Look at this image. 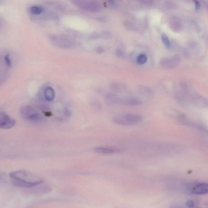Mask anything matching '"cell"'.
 <instances>
[{"instance_id": "1", "label": "cell", "mask_w": 208, "mask_h": 208, "mask_svg": "<svg viewBox=\"0 0 208 208\" xmlns=\"http://www.w3.org/2000/svg\"><path fill=\"white\" fill-rule=\"evenodd\" d=\"M10 176L13 184L24 188L35 187L43 181L40 177L26 170L15 171L10 173Z\"/></svg>"}, {"instance_id": "7", "label": "cell", "mask_w": 208, "mask_h": 208, "mask_svg": "<svg viewBox=\"0 0 208 208\" xmlns=\"http://www.w3.org/2000/svg\"><path fill=\"white\" fill-rule=\"evenodd\" d=\"M122 99L119 96L113 93H109L105 96V102L108 106H114V105H121Z\"/></svg>"}, {"instance_id": "3", "label": "cell", "mask_w": 208, "mask_h": 208, "mask_svg": "<svg viewBox=\"0 0 208 208\" xmlns=\"http://www.w3.org/2000/svg\"><path fill=\"white\" fill-rule=\"evenodd\" d=\"M20 113L23 118L29 121L39 122L42 119V115L31 106H25L22 108Z\"/></svg>"}, {"instance_id": "4", "label": "cell", "mask_w": 208, "mask_h": 208, "mask_svg": "<svg viewBox=\"0 0 208 208\" xmlns=\"http://www.w3.org/2000/svg\"><path fill=\"white\" fill-rule=\"evenodd\" d=\"M188 192L192 194L204 195L208 193V183H196L188 185Z\"/></svg>"}, {"instance_id": "8", "label": "cell", "mask_w": 208, "mask_h": 208, "mask_svg": "<svg viewBox=\"0 0 208 208\" xmlns=\"http://www.w3.org/2000/svg\"><path fill=\"white\" fill-rule=\"evenodd\" d=\"M142 101L136 98L129 97L122 99L121 105L127 106H137L142 105Z\"/></svg>"}, {"instance_id": "15", "label": "cell", "mask_w": 208, "mask_h": 208, "mask_svg": "<svg viewBox=\"0 0 208 208\" xmlns=\"http://www.w3.org/2000/svg\"><path fill=\"white\" fill-rule=\"evenodd\" d=\"M186 205L189 208H192L194 206V202L192 200H188L186 202Z\"/></svg>"}, {"instance_id": "10", "label": "cell", "mask_w": 208, "mask_h": 208, "mask_svg": "<svg viewBox=\"0 0 208 208\" xmlns=\"http://www.w3.org/2000/svg\"><path fill=\"white\" fill-rule=\"evenodd\" d=\"M44 10V8L42 6H32L30 8V11L32 14L34 15H40Z\"/></svg>"}, {"instance_id": "2", "label": "cell", "mask_w": 208, "mask_h": 208, "mask_svg": "<svg viewBox=\"0 0 208 208\" xmlns=\"http://www.w3.org/2000/svg\"><path fill=\"white\" fill-rule=\"evenodd\" d=\"M142 120L143 118L139 114H127L115 117L113 122L118 125L130 126L139 124Z\"/></svg>"}, {"instance_id": "5", "label": "cell", "mask_w": 208, "mask_h": 208, "mask_svg": "<svg viewBox=\"0 0 208 208\" xmlns=\"http://www.w3.org/2000/svg\"><path fill=\"white\" fill-rule=\"evenodd\" d=\"M16 124V121L5 112L0 113V128L7 129L12 128Z\"/></svg>"}, {"instance_id": "6", "label": "cell", "mask_w": 208, "mask_h": 208, "mask_svg": "<svg viewBox=\"0 0 208 208\" xmlns=\"http://www.w3.org/2000/svg\"><path fill=\"white\" fill-rule=\"evenodd\" d=\"M94 151L97 153L102 155H111L119 153L122 152L120 149L117 148L107 146H96L94 148Z\"/></svg>"}, {"instance_id": "12", "label": "cell", "mask_w": 208, "mask_h": 208, "mask_svg": "<svg viewBox=\"0 0 208 208\" xmlns=\"http://www.w3.org/2000/svg\"><path fill=\"white\" fill-rule=\"evenodd\" d=\"M162 41L167 48H169L170 47V42L169 41V38L165 34H163L161 36Z\"/></svg>"}, {"instance_id": "9", "label": "cell", "mask_w": 208, "mask_h": 208, "mask_svg": "<svg viewBox=\"0 0 208 208\" xmlns=\"http://www.w3.org/2000/svg\"><path fill=\"white\" fill-rule=\"evenodd\" d=\"M44 95L46 99L48 101H52L55 98L54 90L52 87L48 86L45 88L44 91Z\"/></svg>"}, {"instance_id": "13", "label": "cell", "mask_w": 208, "mask_h": 208, "mask_svg": "<svg viewBox=\"0 0 208 208\" xmlns=\"http://www.w3.org/2000/svg\"><path fill=\"white\" fill-rule=\"evenodd\" d=\"M141 94L146 96H150L152 95V91L148 89L143 88L141 89Z\"/></svg>"}, {"instance_id": "11", "label": "cell", "mask_w": 208, "mask_h": 208, "mask_svg": "<svg viewBox=\"0 0 208 208\" xmlns=\"http://www.w3.org/2000/svg\"><path fill=\"white\" fill-rule=\"evenodd\" d=\"M147 61V57L146 55L144 54H141L137 57V63L140 65L146 63Z\"/></svg>"}, {"instance_id": "16", "label": "cell", "mask_w": 208, "mask_h": 208, "mask_svg": "<svg viewBox=\"0 0 208 208\" xmlns=\"http://www.w3.org/2000/svg\"><path fill=\"white\" fill-rule=\"evenodd\" d=\"M194 2H195V5H196V11H198L200 10V2L197 1H194Z\"/></svg>"}, {"instance_id": "14", "label": "cell", "mask_w": 208, "mask_h": 208, "mask_svg": "<svg viewBox=\"0 0 208 208\" xmlns=\"http://www.w3.org/2000/svg\"><path fill=\"white\" fill-rule=\"evenodd\" d=\"M4 59L5 62H6V64H7V66L9 67L11 66V60H10L9 55H6V56H5Z\"/></svg>"}]
</instances>
